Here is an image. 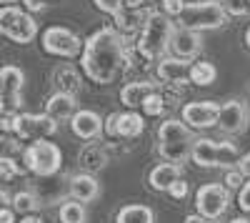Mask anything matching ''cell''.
I'll use <instances>...</instances> for the list:
<instances>
[{"instance_id":"5b68a950","label":"cell","mask_w":250,"mask_h":223,"mask_svg":"<svg viewBox=\"0 0 250 223\" xmlns=\"http://www.w3.org/2000/svg\"><path fill=\"white\" fill-rule=\"evenodd\" d=\"M190 158L200 168H230V166H238L240 153L233 143H225V140L215 143L210 138H195Z\"/></svg>"},{"instance_id":"4dcf8cb0","label":"cell","mask_w":250,"mask_h":223,"mask_svg":"<svg viewBox=\"0 0 250 223\" xmlns=\"http://www.w3.org/2000/svg\"><path fill=\"white\" fill-rule=\"evenodd\" d=\"M18 153H20L18 140H15V138H10V135H0V160L15 158Z\"/></svg>"},{"instance_id":"ba28073f","label":"cell","mask_w":250,"mask_h":223,"mask_svg":"<svg viewBox=\"0 0 250 223\" xmlns=\"http://www.w3.org/2000/svg\"><path fill=\"white\" fill-rule=\"evenodd\" d=\"M25 75L18 66L0 68V115H15L23 106Z\"/></svg>"},{"instance_id":"e0dca14e","label":"cell","mask_w":250,"mask_h":223,"mask_svg":"<svg viewBox=\"0 0 250 223\" xmlns=\"http://www.w3.org/2000/svg\"><path fill=\"white\" fill-rule=\"evenodd\" d=\"M68 191L75 201H80V203H90V201H95L100 196V186H98V180L93 173H78L70 178V183H68Z\"/></svg>"},{"instance_id":"d4e9b609","label":"cell","mask_w":250,"mask_h":223,"mask_svg":"<svg viewBox=\"0 0 250 223\" xmlns=\"http://www.w3.org/2000/svg\"><path fill=\"white\" fill-rule=\"evenodd\" d=\"M215 78H218V70H215L213 63H208V60H198V63L190 66V83H195L200 88L215 83Z\"/></svg>"},{"instance_id":"ee69618b","label":"cell","mask_w":250,"mask_h":223,"mask_svg":"<svg viewBox=\"0 0 250 223\" xmlns=\"http://www.w3.org/2000/svg\"><path fill=\"white\" fill-rule=\"evenodd\" d=\"M20 223H43V221H40L38 216H33V213H28V216H23V221H20Z\"/></svg>"},{"instance_id":"9a60e30c","label":"cell","mask_w":250,"mask_h":223,"mask_svg":"<svg viewBox=\"0 0 250 223\" xmlns=\"http://www.w3.org/2000/svg\"><path fill=\"white\" fill-rule=\"evenodd\" d=\"M70 128L78 138L83 140H93L103 133V118L95 113V111H75L73 118H70Z\"/></svg>"},{"instance_id":"f6af8a7d","label":"cell","mask_w":250,"mask_h":223,"mask_svg":"<svg viewBox=\"0 0 250 223\" xmlns=\"http://www.w3.org/2000/svg\"><path fill=\"white\" fill-rule=\"evenodd\" d=\"M230 223H250V218H243V216H238V218H233Z\"/></svg>"},{"instance_id":"1f68e13d","label":"cell","mask_w":250,"mask_h":223,"mask_svg":"<svg viewBox=\"0 0 250 223\" xmlns=\"http://www.w3.org/2000/svg\"><path fill=\"white\" fill-rule=\"evenodd\" d=\"M245 183V173L240 171V168H228L225 171V188L228 191H240V186Z\"/></svg>"},{"instance_id":"44dd1931","label":"cell","mask_w":250,"mask_h":223,"mask_svg":"<svg viewBox=\"0 0 250 223\" xmlns=\"http://www.w3.org/2000/svg\"><path fill=\"white\" fill-rule=\"evenodd\" d=\"M78 163L85 173H98L108 166V151L103 146H85L78 156Z\"/></svg>"},{"instance_id":"83f0119b","label":"cell","mask_w":250,"mask_h":223,"mask_svg":"<svg viewBox=\"0 0 250 223\" xmlns=\"http://www.w3.org/2000/svg\"><path fill=\"white\" fill-rule=\"evenodd\" d=\"M13 208H15L18 213L28 216V213H33V211L38 208V198H35L30 191H20V193L13 196Z\"/></svg>"},{"instance_id":"b9f144b4","label":"cell","mask_w":250,"mask_h":223,"mask_svg":"<svg viewBox=\"0 0 250 223\" xmlns=\"http://www.w3.org/2000/svg\"><path fill=\"white\" fill-rule=\"evenodd\" d=\"M183 223H208V218L205 216H200V213H193V216H185V221Z\"/></svg>"},{"instance_id":"5bb4252c","label":"cell","mask_w":250,"mask_h":223,"mask_svg":"<svg viewBox=\"0 0 250 223\" xmlns=\"http://www.w3.org/2000/svg\"><path fill=\"white\" fill-rule=\"evenodd\" d=\"M218 128L223 133H243L248 128V108L243 100H228L220 106Z\"/></svg>"},{"instance_id":"3957f363","label":"cell","mask_w":250,"mask_h":223,"mask_svg":"<svg viewBox=\"0 0 250 223\" xmlns=\"http://www.w3.org/2000/svg\"><path fill=\"white\" fill-rule=\"evenodd\" d=\"M195 138L190 133V126L183 123V120H163L160 128H158V151L160 158L168 160V163H185L190 158Z\"/></svg>"},{"instance_id":"52a82bcc","label":"cell","mask_w":250,"mask_h":223,"mask_svg":"<svg viewBox=\"0 0 250 223\" xmlns=\"http://www.w3.org/2000/svg\"><path fill=\"white\" fill-rule=\"evenodd\" d=\"M0 35H5L13 43L28 45L38 35V23L33 15L15 5H0Z\"/></svg>"},{"instance_id":"f1b7e54d","label":"cell","mask_w":250,"mask_h":223,"mask_svg":"<svg viewBox=\"0 0 250 223\" xmlns=\"http://www.w3.org/2000/svg\"><path fill=\"white\" fill-rule=\"evenodd\" d=\"M143 111H145V115H160L165 111V98L158 90L150 93L148 98H145V103H143Z\"/></svg>"},{"instance_id":"bcb514c9","label":"cell","mask_w":250,"mask_h":223,"mask_svg":"<svg viewBox=\"0 0 250 223\" xmlns=\"http://www.w3.org/2000/svg\"><path fill=\"white\" fill-rule=\"evenodd\" d=\"M245 45L250 48V25H248V30H245Z\"/></svg>"},{"instance_id":"f35d334b","label":"cell","mask_w":250,"mask_h":223,"mask_svg":"<svg viewBox=\"0 0 250 223\" xmlns=\"http://www.w3.org/2000/svg\"><path fill=\"white\" fill-rule=\"evenodd\" d=\"M238 168H240L245 176H250V151H248L245 156H240V160H238Z\"/></svg>"},{"instance_id":"836d02e7","label":"cell","mask_w":250,"mask_h":223,"mask_svg":"<svg viewBox=\"0 0 250 223\" xmlns=\"http://www.w3.org/2000/svg\"><path fill=\"white\" fill-rule=\"evenodd\" d=\"M160 5H163V13L165 15H170V18H178L185 8V0H160Z\"/></svg>"},{"instance_id":"ab89813d","label":"cell","mask_w":250,"mask_h":223,"mask_svg":"<svg viewBox=\"0 0 250 223\" xmlns=\"http://www.w3.org/2000/svg\"><path fill=\"white\" fill-rule=\"evenodd\" d=\"M0 223H15V208L0 211Z\"/></svg>"},{"instance_id":"d6a6232c","label":"cell","mask_w":250,"mask_h":223,"mask_svg":"<svg viewBox=\"0 0 250 223\" xmlns=\"http://www.w3.org/2000/svg\"><path fill=\"white\" fill-rule=\"evenodd\" d=\"M95 8L103 10V13H108V15H115L123 10V0H93Z\"/></svg>"},{"instance_id":"8fae6325","label":"cell","mask_w":250,"mask_h":223,"mask_svg":"<svg viewBox=\"0 0 250 223\" xmlns=\"http://www.w3.org/2000/svg\"><path fill=\"white\" fill-rule=\"evenodd\" d=\"M230 206V191L220 183H205L195 193V208L205 218H220Z\"/></svg>"},{"instance_id":"484cf974","label":"cell","mask_w":250,"mask_h":223,"mask_svg":"<svg viewBox=\"0 0 250 223\" xmlns=\"http://www.w3.org/2000/svg\"><path fill=\"white\" fill-rule=\"evenodd\" d=\"M148 15L145 13H140V8H125V10H120V13H115V25L128 35V33H133L138 25H140V20H145Z\"/></svg>"},{"instance_id":"277c9868","label":"cell","mask_w":250,"mask_h":223,"mask_svg":"<svg viewBox=\"0 0 250 223\" xmlns=\"http://www.w3.org/2000/svg\"><path fill=\"white\" fill-rule=\"evenodd\" d=\"M180 18L183 28L190 30H215L228 23V13L220 5V0H200V3H185Z\"/></svg>"},{"instance_id":"4fadbf2b","label":"cell","mask_w":250,"mask_h":223,"mask_svg":"<svg viewBox=\"0 0 250 223\" xmlns=\"http://www.w3.org/2000/svg\"><path fill=\"white\" fill-rule=\"evenodd\" d=\"M190 60L180 58V55H163L160 63H158V78L163 83H170V86H185L190 83Z\"/></svg>"},{"instance_id":"6da1fadb","label":"cell","mask_w":250,"mask_h":223,"mask_svg":"<svg viewBox=\"0 0 250 223\" xmlns=\"http://www.w3.org/2000/svg\"><path fill=\"white\" fill-rule=\"evenodd\" d=\"M80 68L88 80L98 86H110L125 75L130 68V58L125 50L123 35L113 28H100L95 30L80 53Z\"/></svg>"},{"instance_id":"9c48e42d","label":"cell","mask_w":250,"mask_h":223,"mask_svg":"<svg viewBox=\"0 0 250 223\" xmlns=\"http://www.w3.org/2000/svg\"><path fill=\"white\" fill-rule=\"evenodd\" d=\"M58 131V120L48 113H15L13 115V133L23 140L48 138Z\"/></svg>"},{"instance_id":"d590c367","label":"cell","mask_w":250,"mask_h":223,"mask_svg":"<svg viewBox=\"0 0 250 223\" xmlns=\"http://www.w3.org/2000/svg\"><path fill=\"white\" fill-rule=\"evenodd\" d=\"M168 193L175 198V201H183L185 196H188V180H183V178H178L175 183L168 188Z\"/></svg>"},{"instance_id":"74e56055","label":"cell","mask_w":250,"mask_h":223,"mask_svg":"<svg viewBox=\"0 0 250 223\" xmlns=\"http://www.w3.org/2000/svg\"><path fill=\"white\" fill-rule=\"evenodd\" d=\"M23 5H25V10H30V13H40L45 8V0H23Z\"/></svg>"},{"instance_id":"8992f818","label":"cell","mask_w":250,"mask_h":223,"mask_svg":"<svg viewBox=\"0 0 250 223\" xmlns=\"http://www.w3.org/2000/svg\"><path fill=\"white\" fill-rule=\"evenodd\" d=\"M23 160L30 173H35L40 178H50L62 166V153L55 143H50L45 138H38L23 151Z\"/></svg>"},{"instance_id":"7c38bea8","label":"cell","mask_w":250,"mask_h":223,"mask_svg":"<svg viewBox=\"0 0 250 223\" xmlns=\"http://www.w3.org/2000/svg\"><path fill=\"white\" fill-rule=\"evenodd\" d=\"M183 120L195 131H205L218 126L220 120V106L213 100H193L183 108Z\"/></svg>"},{"instance_id":"e575fe53","label":"cell","mask_w":250,"mask_h":223,"mask_svg":"<svg viewBox=\"0 0 250 223\" xmlns=\"http://www.w3.org/2000/svg\"><path fill=\"white\" fill-rule=\"evenodd\" d=\"M238 206H240V211L250 213V180H245L238 191Z\"/></svg>"},{"instance_id":"7bdbcfd3","label":"cell","mask_w":250,"mask_h":223,"mask_svg":"<svg viewBox=\"0 0 250 223\" xmlns=\"http://www.w3.org/2000/svg\"><path fill=\"white\" fill-rule=\"evenodd\" d=\"M143 3H145V0H123V8H133V10H135V8H140Z\"/></svg>"},{"instance_id":"f546056e","label":"cell","mask_w":250,"mask_h":223,"mask_svg":"<svg viewBox=\"0 0 250 223\" xmlns=\"http://www.w3.org/2000/svg\"><path fill=\"white\" fill-rule=\"evenodd\" d=\"M220 5L225 8L228 15H235V18L250 13V0H220Z\"/></svg>"},{"instance_id":"cb8c5ba5","label":"cell","mask_w":250,"mask_h":223,"mask_svg":"<svg viewBox=\"0 0 250 223\" xmlns=\"http://www.w3.org/2000/svg\"><path fill=\"white\" fill-rule=\"evenodd\" d=\"M53 80H55V86H58V90H62V93H78L80 90V75L75 73V68H70V66H60L55 73H53Z\"/></svg>"},{"instance_id":"7dc6e473","label":"cell","mask_w":250,"mask_h":223,"mask_svg":"<svg viewBox=\"0 0 250 223\" xmlns=\"http://www.w3.org/2000/svg\"><path fill=\"white\" fill-rule=\"evenodd\" d=\"M18 0H0V5H15Z\"/></svg>"},{"instance_id":"ffe728a7","label":"cell","mask_w":250,"mask_h":223,"mask_svg":"<svg viewBox=\"0 0 250 223\" xmlns=\"http://www.w3.org/2000/svg\"><path fill=\"white\" fill-rule=\"evenodd\" d=\"M155 90H158V86L148 83V80H135V83H128L120 90V100H123V106H128V108H143L145 98Z\"/></svg>"},{"instance_id":"681fc988","label":"cell","mask_w":250,"mask_h":223,"mask_svg":"<svg viewBox=\"0 0 250 223\" xmlns=\"http://www.w3.org/2000/svg\"><path fill=\"white\" fill-rule=\"evenodd\" d=\"M0 131H3V118H0Z\"/></svg>"},{"instance_id":"ac0fdd59","label":"cell","mask_w":250,"mask_h":223,"mask_svg":"<svg viewBox=\"0 0 250 223\" xmlns=\"http://www.w3.org/2000/svg\"><path fill=\"white\" fill-rule=\"evenodd\" d=\"M75 106H78V100H75L73 93H62V90H58V93H53V95L48 98L45 113L53 115L55 120H65V118H73V113L78 111Z\"/></svg>"},{"instance_id":"30bf717a","label":"cell","mask_w":250,"mask_h":223,"mask_svg":"<svg viewBox=\"0 0 250 223\" xmlns=\"http://www.w3.org/2000/svg\"><path fill=\"white\" fill-rule=\"evenodd\" d=\"M40 43H43V50L50 53V55H58V58H75L83 53V40L68 30L62 25H53L43 33L40 38Z\"/></svg>"},{"instance_id":"c3c4849f","label":"cell","mask_w":250,"mask_h":223,"mask_svg":"<svg viewBox=\"0 0 250 223\" xmlns=\"http://www.w3.org/2000/svg\"><path fill=\"white\" fill-rule=\"evenodd\" d=\"M208 223H220V221H215V218H208Z\"/></svg>"},{"instance_id":"d6986e66","label":"cell","mask_w":250,"mask_h":223,"mask_svg":"<svg viewBox=\"0 0 250 223\" xmlns=\"http://www.w3.org/2000/svg\"><path fill=\"white\" fill-rule=\"evenodd\" d=\"M178 178H180V166L163 160V163H158V166L150 171L148 183H150V188H155V191H168Z\"/></svg>"},{"instance_id":"7a4b0ae2","label":"cell","mask_w":250,"mask_h":223,"mask_svg":"<svg viewBox=\"0 0 250 223\" xmlns=\"http://www.w3.org/2000/svg\"><path fill=\"white\" fill-rule=\"evenodd\" d=\"M173 20L165 13H148V18L143 20L140 38H138V53L145 60H160L170 48L173 40Z\"/></svg>"},{"instance_id":"60d3db41","label":"cell","mask_w":250,"mask_h":223,"mask_svg":"<svg viewBox=\"0 0 250 223\" xmlns=\"http://www.w3.org/2000/svg\"><path fill=\"white\" fill-rule=\"evenodd\" d=\"M13 206V198L5 193V191H0V211H5V208H10Z\"/></svg>"},{"instance_id":"2e32d148","label":"cell","mask_w":250,"mask_h":223,"mask_svg":"<svg viewBox=\"0 0 250 223\" xmlns=\"http://www.w3.org/2000/svg\"><path fill=\"white\" fill-rule=\"evenodd\" d=\"M170 48L175 55L180 58H195L203 48V40H200V33L198 30H190V28H175L173 30V40H170Z\"/></svg>"},{"instance_id":"7402d4cb","label":"cell","mask_w":250,"mask_h":223,"mask_svg":"<svg viewBox=\"0 0 250 223\" xmlns=\"http://www.w3.org/2000/svg\"><path fill=\"white\" fill-rule=\"evenodd\" d=\"M115 223H155V213L150 206L143 203H128L118 211Z\"/></svg>"},{"instance_id":"603a6c76","label":"cell","mask_w":250,"mask_h":223,"mask_svg":"<svg viewBox=\"0 0 250 223\" xmlns=\"http://www.w3.org/2000/svg\"><path fill=\"white\" fill-rule=\"evenodd\" d=\"M145 131V118L140 113H118V138H138Z\"/></svg>"},{"instance_id":"8d00e7d4","label":"cell","mask_w":250,"mask_h":223,"mask_svg":"<svg viewBox=\"0 0 250 223\" xmlns=\"http://www.w3.org/2000/svg\"><path fill=\"white\" fill-rule=\"evenodd\" d=\"M105 133L108 135H118V113H110L105 120Z\"/></svg>"},{"instance_id":"4316f807","label":"cell","mask_w":250,"mask_h":223,"mask_svg":"<svg viewBox=\"0 0 250 223\" xmlns=\"http://www.w3.org/2000/svg\"><path fill=\"white\" fill-rule=\"evenodd\" d=\"M88 213H85V206L80 201H65L60 206V223H85Z\"/></svg>"}]
</instances>
